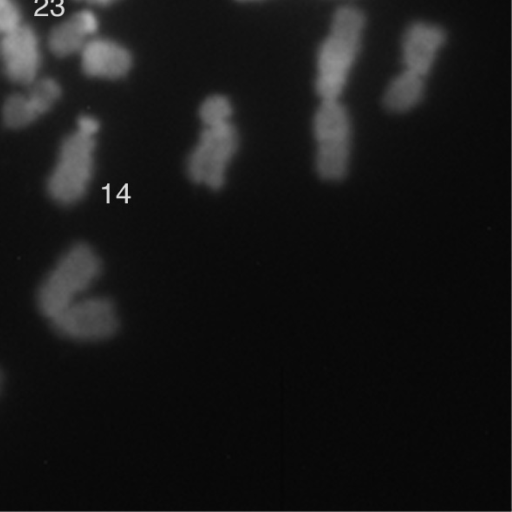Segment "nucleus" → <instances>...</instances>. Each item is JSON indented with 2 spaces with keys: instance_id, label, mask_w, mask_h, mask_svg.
<instances>
[{
  "instance_id": "16",
  "label": "nucleus",
  "mask_w": 512,
  "mask_h": 512,
  "mask_svg": "<svg viewBox=\"0 0 512 512\" xmlns=\"http://www.w3.org/2000/svg\"><path fill=\"white\" fill-rule=\"evenodd\" d=\"M2 385H3V373L0 369V391H1Z\"/></svg>"
},
{
  "instance_id": "14",
  "label": "nucleus",
  "mask_w": 512,
  "mask_h": 512,
  "mask_svg": "<svg viewBox=\"0 0 512 512\" xmlns=\"http://www.w3.org/2000/svg\"><path fill=\"white\" fill-rule=\"evenodd\" d=\"M21 9L16 0H0V35L22 23Z\"/></svg>"
},
{
  "instance_id": "9",
  "label": "nucleus",
  "mask_w": 512,
  "mask_h": 512,
  "mask_svg": "<svg viewBox=\"0 0 512 512\" xmlns=\"http://www.w3.org/2000/svg\"><path fill=\"white\" fill-rule=\"evenodd\" d=\"M445 41V31L435 24L415 22L409 25L401 41L404 69L426 77Z\"/></svg>"
},
{
  "instance_id": "11",
  "label": "nucleus",
  "mask_w": 512,
  "mask_h": 512,
  "mask_svg": "<svg viewBox=\"0 0 512 512\" xmlns=\"http://www.w3.org/2000/svg\"><path fill=\"white\" fill-rule=\"evenodd\" d=\"M98 28L99 20L93 11L79 10L52 28L48 36L49 49L58 57L80 53L95 37Z\"/></svg>"
},
{
  "instance_id": "12",
  "label": "nucleus",
  "mask_w": 512,
  "mask_h": 512,
  "mask_svg": "<svg viewBox=\"0 0 512 512\" xmlns=\"http://www.w3.org/2000/svg\"><path fill=\"white\" fill-rule=\"evenodd\" d=\"M425 78L403 69L395 76L384 93L385 107L395 113L407 112L416 107L424 97Z\"/></svg>"
},
{
  "instance_id": "4",
  "label": "nucleus",
  "mask_w": 512,
  "mask_h": 512,
  "mask_svg": "<svg viewBox=\"0 0 512 512\" xmlns=\"http://www.w3.org/2000/svg\"><path fill=\"white\" fill-rule=\"evenodd\" d=\"M315 168L325 181L337 182L348 173L351 152V121L339 99L321 100L314 118Z\"/></svg>"
},
{
  "instance_id": "10",
  "label": "nucleus",
  "mask_w": 512,
  "mask_h": 512,
  "mask_svg": "<svg viewBox=\"0 0 512 512\" xmlns=\"http://www.w3.org/2000/svg\"><path fill=\"white\" fill-rule=\"evenodd\" d=\"M79 54L83 72L92 78L119 79L132 66V56L128 49L107 38L93 37Z\"/></svg>"
},
{
  "instance_id": "5",
  "label": "nucleus",
  "mask_w": 512,
  "mask_h": 512,
  "mask_svg": "<svg viewBox=\"0 0 512 512\" xmlns=\"http://www.w3.org/2000/svg\"><path fill=\"white\" fill-rule=\"evenodd\" d=\"M238 147L239 135L232 121L203 126L186 159L188 177L194 183L212 190L222 188Z\"/></svg>"
},
{
  "instance_id": "13",
  "label": "nucleus",
  "mask_w": 512,
  "mask_h": 512,
  "mask_svg": "<svg viewBox=\"0 0 512 512\" xmlns=\"http://www.w3.org/2000/svg\"><path fill=\"white\" fill-rule=\"evenodd\" d=\"M233 107L230 100L223 95L206 98L199 108L202 126L221 124L232 121Z\"/></svg>"
},
{
  "instance_id": "7",
  "label": "nucleus",
  "mask_w": 512,
  "mask_h": 512,
  "mask_svg": "<svg viewBox=\"0 0 512 512\" xmlns=\"http://www.w3.org/2000/svg\"><path fill=\"white\" fill-rule=\"evenodd\" d=\"M0 58L6 78L21 86H28L39 78L42 64L40 41L36 31L21 23L1 35Z\"/></svg>"
},
{
  "instance_id": "2",
  "label": "nucleus",
  "mask_w": 512,
  "mask_h": 512,
  "mask_svg": "<svg viewBox=\"0 0 512 512\" xmlns=\"http://www.w3.org/2000/svg\"><path fill=\"white\" fill-rule=\"evenodd\" d=\"M101 261L87 244L67 248L41 281L36 304L48 320L84 296L101 274Z\"/></svg>"
},
{
  "instance_id": "1",
  "label": "nucleus",
  "mask_w": 512,
  "mask_h": 512,
  "mask_svg": "<svg viewBox=\"0 0 512 512\" xmlns=\"http://www.w3.org/2000/svg\"><path fill=\"white\" fill-rule=\"evenodd\" d=\"M366 18L353 6L338 8L316 55L315 90L321 100L339 99L361 49Z\"/></svg>"
},
{
  "instance_id": "6",
  "label": "nucleus",
  "mask_w": 512,
  "mask_h": 512,
  "mask_svg": "<svg viewBox=\"0 0 512 512\" xmlns=\"http://www.w3.org/2000/svg\"><path fill=\"white\" fill-rule=\"evenodd\" d=\"M59 336L77 342H97L114 336L119 317L114 303L102 296H82L49 319Z\"/></svg>"
},
{
  "instance_id": "15",
  "label": "nucleus",
  "mask_w": 512,
  "mask_h": 512,
  "mask_svg": "<svg viewBox=\"0 0 512 512\" xmlns=\"http://www.w3.org/2000/svg\"><path fill=\"white\" fill-rule=\"evenodd\" d=\"M88 3L96 6H108L112 3L116 2L117 0H85Z\"/></svg>"
},
{
  "instance_id": "17",
  "label": "nucleus",
  "mask_w": 512,
  "mask_h": 512,
  "mask_svg": "<svg viewBox=\"0 0 512 512\" xmlns=\"http://www.w3.org/2000/svg\"><path fill=\"white\" fill-rule=\"evenodd\" d=\"M77 1H81V0H77Z\"/></svg>"
},
{
  "instance_id": "3",
  "label": "nucleus",
  "mask_w": 512,
  "mask_h": 512,
  "mask_svg": "<svg viewBox=\"0 0 512 512\" xmlns=\"http://www.w3.org/2000/svg\"><path fill=\"white\" fill-rule=\"evenodd\" d=\"M96 136L76 128L60 143L46 181L47 193L54 202L73 205L86 195L95 170Z\"/></svg>"
},
{
  "instance_id": "8",
  "label": "nucleus",
  "mask_w": 512,
  "mask_h": 512,
  "mask_svg": "<svg viewBox=\"0 0 512 512\" xmlns=\"http://www.w3.org/2000/svg\"><path fill=\"white\" fill-rule=\"evenodd\" d=\"M25 92L14 93L2 106L3 123L11 129L29 126L48 113L59 101L62 87L57 80L39 77L26 86Z\"/></svg>"
}]
</instances>
